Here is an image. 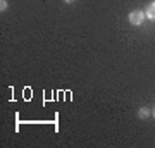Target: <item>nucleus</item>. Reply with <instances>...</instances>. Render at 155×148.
<instances>
[{"label": "nucleus", "mask_w": 155, "mask_h": 148, "mask_svg": "<svg viewBox=\"0 0 155 148\" xmlns=\"http://www.w3.org/2000/svg\"><path fill=\"white\" fill-rule=\"evenodd\" d=\"M152 115H153V119H155V107L152 109Z\"/></svg>", "instance_id": "6"}, {"label": "nucleus", "mask_w": 155, "mask_h": 148, "mask_svg": "<svg viewBox=\"0 0 155 148\" xmlns=\"http://www.w3.org/2000/svg\"><path fill=\"white\" fill-rule=\"evenodd\" d=\"M145 16H147V19H150V21H155V0L153 2H150L148 5H147V9H145Z\"/></svg>", "instance_id": "2"}, {"label": "nucleus", "mask_w": 155, "mask_h": 148, "mask_svg": "<svg viewBox=\"0 0 155 148\" xmlns=\"http://www.w3.org/2000/svg\"><path fill=\"white\" fill-rule=\"evenodd\" d=\"M7 0H0V12H2V14H4V12L7 11Z\"/></svg>", "instance_id": "4"}, {"label": "nucleus", "mask_w": 155, "mask_h": 148, "mask_svg": "<svg viewBox=\"0 0 155 148\" xmlns=\"http://www.w3.org/2000/svg\"><path fill=\"white\" fill-rule=\"evenodd\" d=\"M64 2H66V4H74L76 0H64Z\"/></svg>", "instance_id": "5"}, {"label": "nucleus", "mask_w": 155, "mask_h": 148, "mask_svg": "<svg viewBox=\"0 0 155 148\" xmlns=\"http://www.w3.org/2000/svg\"><path fill=\"white\" fill-rule=\"evenodd\" d=\"M127 19H129V24H131V26H141L143 21L147 19V16H145V11H138V9H136V11L129 12Z\"/></svg>", "instance_id": "1"}, {"label": "nucleus", "mask_w": 155, "mask_h": 148, "mask_svg": "<svg viewBox=\"0 0 155 148\" xmlns=\"http://www.w3.org/2000/svg\"><path fill=\"white\" fill-rule=\"evenodd\" d=\"M150 115V109H147V107H141V109L138 110V117L140 119H147Z\"/></svg>", "instance_id": "3"}]
</instances>
